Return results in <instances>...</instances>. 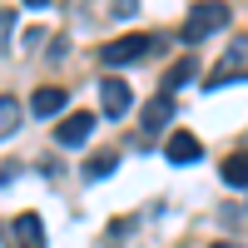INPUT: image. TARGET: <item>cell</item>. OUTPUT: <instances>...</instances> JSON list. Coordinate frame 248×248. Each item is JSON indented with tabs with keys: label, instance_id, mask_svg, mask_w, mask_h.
<instances>
[{
	"label": "cell",
	"instance_id": "6da1fadb",
	"mask_svg": "<svg viewBox=\"0 0 248 248\" xmlns=\"http://www.w3.org/2000/svg\"><path fill=\"white\" fill-rule=\"evenodd\" d=\"M154 50H159V40L144 35V30H134V35H119V40L105 45V65H134V60L154 55Z\"/></svg>",
	"mask_w": 248,
	"mask_h": 248
},
{
	"label": "cell",
	"instance_id": "7a4b0ae2",
	"mask_svg": "<svg viewBox=\"0 0 248 248\" xmlns=\"http://www.w3.org/2000/svg\"><path fill=\"white\" fill-rule=\"evenodd\" d=\"M229 25V5H194L189 10V20H184V40H189V45H199L203 35H214V30H223Z\"/></svg>",
	"mask_w": 248,
	"mask_h": 248
},
{
	"label": "cell",
	"instance_id": "3957f363",
	"mask_svg": "<svg viewBox=\"0 0 248 248\" xmlns=\"http://www.w3.org/2000/svg\"><path fill=\"white\" fill-rule=\"evenodd\" d=\"M10 248H45V223H40V214H15L10 218Z\"/></svg>",
	"mask_w": 248,
	"mask_h": 248
},
{
	"label": "cell",
	"instance_id": "277c9868",
	"mask_svg": "<svg viewBox=\"0 0 248 248\" xmlns=\"http://www.w3.org/2000/svg\"><path fill=\"white\" fill-rule=\"evenodd\" d=\"M248 75V45H233L229 55L214 65V75H209V90H223L229 79H243Z\"/></svg>",
	"mask_w": 248,
	"mask_h": 248
},
{
	"label": "cell",
	"instance_id": "5b68a950",
	"mask_svg": "<svg viewBox=\"0 0 248 248\" xmlns=\"http://www.w3.org/2000/svg\"><path fill=\"white\" fill-rule=\"evenodd\" d=\"M129 105H134V99H129V85L109 75L105 85H99V109H105L109 119H119V114H129Z\"/></svg>",
	"mask_w": 248,
	"mask_h": 248
},
{
	"label": "cell",
	"instance_id": "8992f818",
	"mask_svg": "<svg viewBox=\"0 0 248 248\" xmlns=\"http://www.w3.org/2000/svg\"><path fill=\"white\" fill-rule=\"evenodd\" d=\"M90 134H94V114H85V109H79V114H70V119L55 129V139L65 144V149H79V144H85Z\"/></svg>",
	"mask_w": 248,
	"mask_h": 248
},
{
	"label": "cell",
	"instance_id": "52a82bcc",
	"mask_svg": "<svg viewBox=\"0 0 248 248\" xmlns=\"http://www.w3.org/2000/svg\"><path fill=\"white\" fill-rule=\"evenodd\" d=\"M164 159L169 164H194V159H203V144L189 129H179V134H169V144H164Z\"/></svg>",
	"mask_w": 248,
	"mask_h": 248
},
{
	"label": "cell",
	"instance_id": "ba28073f",
	"mask_svg": "<svg viewBox=\"0 0 248 248\" xmlns=\"http://www.w3.org/2000/svg\"><path fill=\"white\" fill-rule=\"evenodd\" d=\"M169 119H174V94H164V90H159L149 105H144V134H159Z\"/></svg>",
	"mask_w": 248,
	"mask_h": 248
},
{
	"label": "cell",
	"instance_id": "9c48e42d",
	"mask_svg": "<svg viewBox=\"0 0 248 248\" xmlns=\"http://www.w3.org/2000/svg\"><path fill=\"white\" fill-rule=\"evenodd\" d=\"M65 90H60V85H45V90H35V99H30V114H40V119H50V114H60V109H65Z\"/></svg>",
	"mask_w": 248,
	"mask_h": 248
},
{
	"label": "cell",
	"instance_id": "30bf717a",
	"mask_svg": "<svg viewBox=\"0 0 248 248\" xmlns=\"http://www.w3.org/2000/svg\"><path fill=\"white\" fill-rule=\"evenodd\" d=\"M194 75H199V60H194V55H184V60H174V65L164 70V94H174V90H184V85H189Z\"/></svg>",
	"mask_w": 248,
	"mask_h": 248
},
{
	"label": "cell",
	"instance_id": "8fae6325",
	"mask_svg": "<svg viewBox=\"0 0 248 248\" xmlns=\"http://www.w3.org/2000/svg\"><path fill=\"white\" fill-rule=\"evenodd\" d=\"M20 129V99L15 94H0V139H10Z\"/></svg>",
	"mask_w": 248,
	"mask_h": 248
},
{
	"label": "cell",
	"instance_id": "7c38bea8",
	"mask_svg": "<svg viewBox=\"0 0 248 248\" xmlns=\"http://www.w3.org/2000/svg\"><path fill=\"white\" fill-rule=\"evenodd\" d=\"M223 184L248 189V154H229V159H223Z\"/></svg>",
	"mask_w": 248,
	"mask_h": 248
},
{
	"label": "cell",
	"instance_id": "4fadbf2b",
	"mask_svg": "<svg viewBox=\"0 0 248 248\" xmlns=\"http://www.w3.org/2000/svg\"><path fill=\"white\" fill-rule=\"evenodd\" d=\"M114 169H119V154H114V149L94 154V159L85 164V174H90V179H105V174H114Z\"/></svg>",
	"mask_w": 248,
	"mask_h": 248
},
{
	"label": "cell",
	"instance_id": "5bb4252c",
	"mask_svg": "<svg viewBox=\"0 0 248 248\" xmlns=\"http://www.w3.org/2000/svg\"><path fill=\"white\" fill-rule=\"evenodd\" d=\"M209 248H238V243H209Z\"/></svg>",
	"mask_w": 248,
	"mask_h": 248
}]
</instances>
